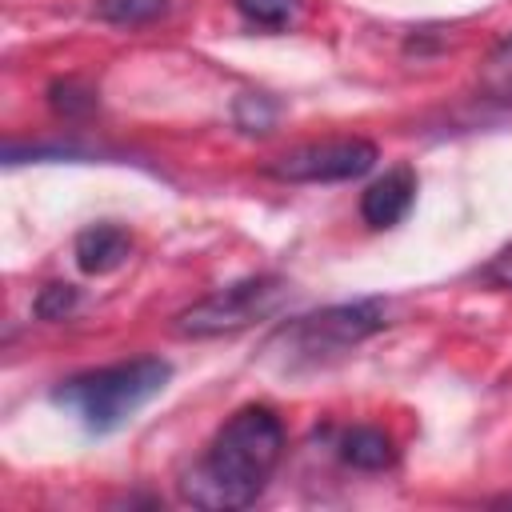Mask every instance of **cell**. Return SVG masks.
Returning <instances> with one entry per match:
<instances>
[{
  "mask_svg": "<svg viewBox=\"0 0 512 512\" xmlns=\"http://www.w3.org/2000/svg\"><path fill=\"white\" fill-rule=\"evenodd\" d=\"M284 444V420L264 404H244L216 428L192 472L180 480V496L208 512L248 508L280 468Z\"/></svg>",
  "mask_w": 512,
  "mask_h": 512,
  "instance_id": "obj_1",
  "label": "cell"
},
{
  "mask_svg": "<svg viewBox=\"0 0 512 512\" xmlns=\"http://www.w3.org/2000/svg\"><path fill=\"white\" fill-rule=\"evenodd\" d=\"M172 380V364L160 356H132L120 364L88 368L56 384L52 400L72 412L84 432L92 436H112L120 432L140 408H148Z\"/></svg>",
  "mask_w": 512,
  "mask_h": 512,
  "instance_id": "obj_2",
  "label": "cell"
},
{
  "mask_svg": "<svg viewBox=\"0 0 512 512\" xmlns=\"http://www.w3.org/2000/svg\"><path fill=\"white\" fill-rule=\"evenodd\" d=\"M288 300V280L260 272V276H244L228 288L208 292L204 300L188 304L184 312L172 316V332L184 340H212V336H232L240 328H252L268 316H276Z\"/></svg>",
  "mask_w": 512,
  "mask_h": 512,
  "instance_id": "obj_3",
  "label": "cell"
},
{
  "mask_svg": "<svg viewBox=\"0 0 512 512\" xmlns=\"http://www.w3.org/2000/svg\"><path fill=\"white\" fill-rule=\"evenodd\" d=\"M384 324H388V312L380 300H348V304H332V308L292 320L288 328H280L276 344L284 348L288 368H312V364L352 352L356 344L376 336Z\"/></svg>",
  "mask_w": 512,
  "mask_h": 512,
  "instance_id": "obj_4",
  "label": "cell"
},
{
  "mask_svg": "<svg viewBox=\"0 0 512 512\" xmlns=\"http://www.w3.org/2000/svg\"><path fill=\"white\" fill-rule=\"evenodd\" d=\"M376 160H380V152L372 140L328 136V140H308V144L280 152L276 160H268L264 172L284 184H336V180H356V176L372 172Z\"/></svg>",
  "mask_w": 512,
  "mask_h": 512,
  "instance_id": "obj_5",
  "label": "cell"
},
{
  "mask_svg": "<svg viewBox=\"0 0 512 512\" xmlns=\"http://www.w3.org/2000/svg\"><path fill=\"white\" fill-rule=\"evenodd\" d=\"M412 200H416V172L408 164H396V168H388L384 176H376L364 188L360 216H364L368 228H392V224H400L408 216Z\"/></svg>",
  "mask_w": 512,
  "mask_h": 512,
  "instance_id": "obj_6",
  "label": "cell"
},
{
  "mask_svg": "<svg viewBox=\"0 0 512 512\" xmlns=\"http://www.w3.org/2000/svg\"><path fill=\"white\" fill-rule=\"evenodd\" d=\"M76 264H80V272H88V276H104V272H116L124 260H128V252H132V236L120 228V224H88L80 236H76Z\"/></svg>",
  "mask_w": 512,
  "mask_h": 512,
  "instance_id": "obj_7",
  "label": "cell"
},
{
  "mask_svg": "<svg viewBox=\"0 0 512 512\" xmlns=\"http://www.w3.org/2000/svg\"><path fill=\"white\" fill-rule=\"evenodd\" d=\"M340 460L352 464V468H364V472H380L388 464H396V444L388 432L372 428V424H356L340 436Z\"/></svg>",
  "mask_w": 512,
  "mask_h": 512,
  "instance_id": "obj_8",
  "label": "cell"
},
{
  "mask_svg": "<svg viewBox=\"0 0 512 512\" xmlns=\"http://www.w3.org/2000/svg\"><path fill=\"white\" fill-rule=\"evenodd\" d=\"M172 0H96V16L116 28H140L168 16Z\"/></svg>",
  "mask_w": 512,
  "mask_h": 512,
  "instance_id": "obj_9",
  "label": "cell"
},
{
  "mask_svg": "<svg viewBox=\"0 0 512 512\" xmlns=\"http://www.w3.org/2000/svg\"><path fill=\"white\" fill-rule=\"evenodd\" d=\"M480 92L488 100L512 104V36H504L480 64Z\"/></svg>",
  "mask_w": 512,
  "mask_h": 512,
  "instance_id": "obj_10",
  "label": "cell"
},
{
  "mask_svg": "<svg viewBox=\"0 0 512 512\" xmlns=\"http://www.w3.org/2000/svg\"><path fill=\"white\" fill-rule=\"evenodd\" d=\"M232 4L252 28H288L304 8V0H232Z\"/></svg>",
  "mask_w": 512,
  "mask_h": 512,
  "instance_id": "obj_11",
  "label": "cell"
},
{
  "mask_svg": "<svg viewBox=\"0 0 512 512\" xmlns=\"http://www.w3.org/2000/svg\"><path fill=\"white\" fill-rule=\"evenodd\" d=\"M72 304H76V288H72V284H48V288L36 296V312H40L44 320H60V316H68Z\"/></svg>",
  "mask_w": 512,
  "mask_h": 512,
  "instance_id": "obj_12",
  "label": "cell"
},
{
  "mask_svg": "<svg viewBox=\"0 0 512 512\" xmlns=\"http://www.w3.org/2000/svg\"><path fill=\"white\" fill-rule=\"evenodd\" d=\"M484 280H488V284H496V288H512V248H508V252H500V256L484 268Z\"/></svg>",
  "mask_w": 512,
  "mask_h": 512,
  "instance_id": "obj_13",
  "label": "cell"
}]
</instances>
